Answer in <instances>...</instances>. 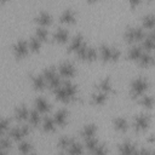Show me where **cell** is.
Returning a JSON list of instances; mask_svg holds the SVG:
<instances>
[{
  "label": "cell",
  "mask_w": 155,
  "mask_h": 155,
  "mask_svg": "<svg viewBox=\"0 0 155 155\" xmlns=\"http://www.w3.org/2000/svg\"><path fill=\"white\" fill-rule=\"evenodd\" d=\"M54 99L61 104H73L80 98V86L71 79H63L61 84L51 91Z\"/></svg>",
  "instance_id": "1"
},
{
  "label": "cell",
  "mask_w": 155,
  "mask_h": 155,
  "mask_svg": "<svg viewBox=\"0 0 155 155\" xmlns=\"http://www.w3.org/2000/svg\"><path fill=\"white\" fill-rule=\"evenodd\" d=\"M131 130L133 134H136L138 138L143 137L153 130V114L151 111L140 110L132 115V119L130 121ZM144 144V143H143Z\"/></svg>",
  "instance_id": "2"
},
{
  "label": "cell",
  "mask_w": 155,
  "mask_h": 155,
  "mask_svg": "<svg viewBox=\"0 0 155 155\" xmlns=\"http://www.w3.org/2000/svg\"><path fill=\"white\" fill-rule=\"evenodd\" d=\"M150 87H151V82H150V78L148 75H144V74L134 75L128 81L127 96H128L130 101L134 102L138 97L149 92Z\"/></svg>",
  "instance_id": "3"
},
{
  "label": "cell",
  "mask_w": 155,
  "mask_h": 155,
  "mask_svg": "<svg viewBox=\"0 0 155 155\" xmlns=\"http://www.w3.org/2000/svg\"><path fill=\"white\" fill-rule=\"evenodd\" d=\"M98 50V59L102 61L104 64H115L121 59L122 51L121 47L114 42H101L97 46Z\"/></svg>",
  "instance_id": "4"
},
{
  "label": "cell",
  "mask_w": 155,
  "mask_h": 155,
  "mask_svg": "<svg viewBox=\"0 0 155 155\" xmlns=\"http://www.w3.org/2000/svg\"><path fill=\"white\" fill-rule=\"evenodd\" d=\"M147 34V31L136 23H131L124 27L120 38L122 39V41L127 45H132V44H139L142 41V39L144 38V35Z\"/></svg>",
  "instance_id": "5"
},
{
  "label": "cell",
  "mask_w": 155,
  "mask_h": 155,
  "mask_svg": "<svg viewBox=\"0 0 155 155\" xmlns=\"http://www.w3.org/2000/svg\"><path fill=\"white\" fill-rule=\"evenodd\" d=\"M8 51L11 52V56L13 57V59L16 62L25 61L28 58V56L30 54L29 45H28V39L25 36H18V38H16L11 42V45L8 47Z\"/></svg>",
  "instance_id": "6"
},
{
  "label": "cell",
  "mask_w": 155,
  "mask_h": 155,
  "mask_svg": "<svg viewBox=\"0 0 155 155\" xmlns=\"http://www.w3.org/2000/svg\"><path fill=\"white\" fill-rule=\"evenodd\" d=\"M74 57L82 62V63H86V64H93L98 61V50H97V46L90 44L88 41H86L75 53H74Z\"/></svg>",
  "instance_id": "7"
},
{
  "label": "cell",
  "mask_w": 155,
  "mask_h": 155,
  "mask_svg": "<svg viewBox=\"0 0 155 155\" xmlns=\"http://www.w3.org/2000/svg\"><path fill=\"white\" fill-rule=\"evenodd\" d=\"M139 145H140L139 142L132 136H128V137L124 136L115 144L114 153L119 155H137V149Z\"/></svg>",
  "instance_id": "8"
},
{
  "label": "cell",
  "mask_w": 155,
  "mask_h": 155,
  "mask_svg": "<svg viewBox=\"0 0 155 155\" xmlns=\"http://www.w3.org/2000/svg\"><path fill=\"white\" fill-rule=\"evenodd\" d=\"M31 134H33V128L27 122L12 125L8 133H7V136L12 139V142L15 144L25 139V138H31Z\"/></svg>",
  "instance_id": "9"
},
{
  "label": "cell",
  "mask_w": 155,
  "mask_h": 155,
  "mask_svg": "<svg viewBox=\"0 0 155 155\" xmlns=\"http://www.w3.org/2000/svg\"><path fill=\"white\" fill-rule=\"evenodd\" d=\"M56 67H57L58 74H59V76L62 79H71V80H74L79 75V68L69 58L61 59L58 62V64H56Z\"/></svg>",
  "instance_id": "10"
},
{
  "label": "cell",
  "mask_w": 155,
  "mask_h": 155,
  "mask_svg": "<svg viewBox=\"0 0 155 155\" xmlns=\"http://www.w3.org/2000/svg\"><path fill=\"white\" fill-rule=\"evenodd\" d=\"M41 73L45 76V80L47 82V90H50V91L54 90L61 84V81L63 80L58 74L56 64H46V65H44L42 69H41Z\"/></svg>",
  "instance_id": "11"
},
{
  "label": "cell",
  "mask_w": 155,
  "mask_h": 155,
  "mask_svg": "<svg viewBox=\"0 0 155 155\" xmlns=\"http://www.w3.org/2000/svg\"><path fill=\"white\" fill-rule=\"evenodd\" d=\"M31 21H33V23H34L35 27H45V28H48V27H51L53 24L54 17H53V13L50 10H47V8H39L33 15Z\"/></svg>",
  "instance_id": "12"
},
{
  "label": "cell",
  "mask_w": 155,
  "mask_h": 155,
  "mask_svg": "<svg viewBox=\"0 0 155 155\" xmlns=\"http://www.w3.org/2000/svg\"><path fill=\"white\" fill-rule=\"evenodd\" d=\"M110 126H111V130L116 134H120V136H125L130 131V128H131L130 119L126 117V115H122V114L111 116Z\"/></svg>",
  "instance_id": "13"
},
{
  "label": "cell",
  "mask_w": 155,
  "mask_h": 155,
  "mask_svg": "<svg viewBox=\"0 0 155 155\" xmlns=\"http://www.w3.org/2000/svg\"><path fill=\"white\" fill-rule=\"evenodd\" d=\"M99 131H101L99 125L93 120H88L80 125L78 130V138L84 140L91 137H96V136H99Z\"/></svg>",
  "instance_id": "14"
},
{
  "label": "cell",
  "mask_w": 155,
  "mask_h": 155,
  "mask_svg": "<svg viewBox=\"0 0 155 155\" xmlns=\"http://www.w3.org/2000/svg\"><path fill=\"white\" fill-rule=\"evenodd\" d=\"M58 22L61 25H74L79 22V12L71 6H65L61 10L58 15Z\"/></svg>",
  "instance_id": "15"
},
{
  "label": "cell",
  "mask_w": 155,
  "mask_h": 155,
  "mask_svg": "<svg viewBox=\"0 0 155 155\" xmlns=\"http://www.w3.org/2000/svg\"><path fill=\"white\" fill-rule=\"evenodd\" d=\"M28 84H29V87L31 88V91H34L36 93H40V92H44L47 90V82H46L45 76L42 75L41 70L31 71L28 75Z\"/></svg>",
  "instance_id": "16"
},
{
  "label": "cell",
  "mask_w": 155,
  "mask_h": 155,
  "mask_svg": "<svg viewBox=\"0 0 155 155\" xmlns=\"http://www.w3.org/2000/svg\"><path fill=\"white\" fill-rule=\"evenodd\" d=\"M52 117L58 127V130H65L69 127L70 120H71V113L68 108L61 107L58 109H56L52 114Z\"/></svg>",
  "instance_id": "17"
},
{
  "label": "cell",
  "mask_w": 155,
  "mask_h": 155,
  "mask_svg": "<svg viewBox=\"0 0 155 155\" xmlns=\"http://www.w3.org/2000/svg\"><path fill=\"white\" fill-rule=\"evenodd\" d=\"M86 41H88L87 38H86V35H85L82 31L78 30L76 33H74L73 35H70V39H69V41H68L67 45H65V53L74 56V53H75Z\"/></svg>",
  "instance_id": "18"
},
{
  "label": "cell",
  "mask_w": 155,
  "mask_h": 155,
  "mask_svg": "<svg viewBox=\"0 0 155 155\" xmlns=\"http://www.w3.org/2000/svg\"><path fill=\"white\" fill-rule=\"evenodd\" d=\"M110 98H111V96L103 91L91 90V92L88 94V104L93 108H104L109 103Z\"/></svg>",
  "instance_id": "19"
},
{
  "label": "cell",
  "mask_w": 155,
  "mask_h": 155,
  "mask_svg": "<svg viewBox=\"0 0 155 155\" xmlns=\"http://www.w3.org/2000/svg\"><path fill=\"white\" fill-rule=\"evenodd\" d=\"M29 104L27 102H18L17 104H15V107L12 108V120L16 121V124H23L27 122L28 116H29Z\"/></svg>",
  "instance_id": "20"
},
{
  "label": "cell",
  "mask_w": 155,
  "mask_h": 155,
  "mask_svg": "<svg viewBox=\"0 0 155 155\" xmlns=\"http://www.w3.org/2000/svg\"><path fill=\"white\" fill-rule=\"evenodd\" d=\"M70 31L68 29V27H64V25H58L54 28V30L51 33V38L50 40L57 45V46H63V45H67V42L69 41L70 39Z\"/></svg>",
  "instance_id": "21"
},
{
  "label": "cell",
  "mask_w": 155,
  "mask_h": 155,
  "mask_svg": "<svg viewBox=\"0 0 155 155\" xmlns=\"http://www.w3.org/2000/svg\"><path fill=\"white\" fill-rule=\"evenodd\" d=\"M52 107H53L52 103L44 94H39L38 93L36 96H34V98H33V108L36 109L40 114H42V115L50 114L51 110H52Z\"/></svg>",
  "instance_id": "22"
},
{
  "label": "cell",
  "mask_w": 155,
  "mask_h": 155,
  "mask_svg": "<svg viewBox=\"0 0 155 155\" xmlns=\"http://www.w3.org/2000/svg\"><path fill=\"white\" fill-rule=\"evenodd\" d=\"M15 154L19 155H33L36 154V147L31 138H25L15 144Z\"/></svg>",
  "instance_id": "23"
},
{
  "label": "cell",
  "mask_w": 155,
  "mask_h": 155,
  "mask_svg": "<svg viewBox=\"0 0 155 155\" xmlns=\"http://www.w3.org/2000/svg\"><path fill=\"white\" fill-rule=\"evenodd\" d=\"M139 25L145 30V31H154L155 28V15L153 11L144 12L139 17Z\"/></svg>",
  "instance_id": "24"
},
{
  "label": "cell",
  "mask_w": 155,
  "mask_h": 155,
  "mask_svg": "<svg viewBox=\"0 0 155 155\" xmlns=\"http://www.w3.org/2000/svg\"><path fill=\"white\" fill-rule=\"evenodd\" d=\"M134 103H136L142 110L151 111L153 108H154V103H155V101H154V96H153V93L147 92V93L142 94L140 97H138V98L134 101Z\"/></svg>",
  "instance_id": "25"
},
{
  "label": "cell",
  "mask_w": 155,
  "mask_h": 155,
  "mask_svg": "<svg viewBox=\"0 0 155 155\" xmlns=\"http://www.w3.org/2000/svg\"><path fill=\"white\" fill-rule=\"evenodd\" d=\"M139 69H150L154 67V53L150 51H143L140 57L134 63Z\"/></svg>",
  "instance_id": "26"
},
{
  "label": "cell",
  "mask_w": 155,
  "mask_h": 155,
  "mask_svg": "<svg viewBox=\"0 0 155 155\" xmlns=\"http://www.w3.org/2000/svg\"><path fill=\"white\" fill-rule=\"evenodd\" d=\"M143 48L139 44H132V45H128L127 50H126V56L125 58L131 62V63H136L137 59L140 57V54L143 53Z\"/></svg>",
  "instance_id": "27"
},
{
  "label": "cell",
  "mask_w": 155,
  "mask_h": 155,
  "mask_svg": "<svg viewBox=\"0 0 155 155\" xmlns=\"http://www.w3.org/2000/svg\"><path fill=\"white\" fill-rule=\"evenodd\" d=\"M10 154H15V143L7 134L0 136V155Z\"/></svg>",
  "instance_id": "28"
},
{
  "label": "cell",
  "mask_w": 155,
  "mask_h": 155,
  "mask_svg": "<svg viewBox=\"0 0 155 155\" xmlns=\"http://www.w3.org/2000/svg\"><path fill=\"white\" fill-rule=\"evenodd\" d=\"M65 154H69V155H82V154H86V150H85V147H84L82 140L76 137L69 144V147L67 148Z\"/></svg>",
  "instance_id": "29"
},
{
  "label": "cell",
  "mask_w": 155,
  "mask_h": 155,
  "mask_svg": "<svg viewBox=\"0 0 155 155\" xmlns=\"http://www.w3.org/2000/svg\"><path fill=\"white\" fill-rule=\"evenodd\" d=\"M27 39H28V45H29L30 54H40L45 44H44L40 39H38L35 35H33V34L28 35Z\"/></svg>",
  "instance_id": "30"
},
{
  "label": "cell",
  "mask_w": 155,
  "mask_h": 155,
  "mask_svg": "<svg viewBox=\"0 0 155 155\" xmlns=\"http://www.w3.org/2000/svg\"><path fill=\"white\" fill-rule=\"evenodd\" d=\"M42 114H40L36 109H34L33 107L30 108V111H29V116H28V120H27V124L33 128V130H35V128H39V126H40V122H41V120H42Z\"/></svg>",
  "instance_id": "31"
},
{
  "label": "cell",
  "mask_w": 155,
  "mask_h": 155,
  "mask_svg": "<svg viewBox=\"0 0 155 155\" xmlns=\"http://www.w3.org/2000/svg\"><path fill=\"white\" fill-rule=\"evenodd\" d=\"M139 45L142 46V48H143L144 51L154 52V47H155V36H154V31H147V34L144 35V38L142 39V41L139 42Z\"/></svg>",
  "instance_id": "32"
},
{
  "label": "cell",
  "mask_w": 155,
  "mask_h": 155,
  "mask_svg": "<svg viewBox=\"0 0 155 155\" xmlns=\"http://www.w3.org/2000/svg\"><path fill=\"white\" fill-rule=\"evenodd\" d=\"M12 126V117L7 114H0V136H6Z\"/></svg>",
  "instance_id": "33"
},
{
  "label": "cell",
  "mask_w": 155,
  "mask_h": 155,
  "mask_svg": "<svg viewBox=\"0 0 155 155\" xmlns=\"http://www.w3.org/2000/svg\"><path fill=\"white\" fill-rule=\"evenodd\" d=\"M33 35H35L38 39H40L44 44H47L50 38H51V33L48 30V28H45V27H34L33 28Z\"/></svg>",
  "instance_id": "34"
},
{
  "label": "cell",
  "mask_w": 155,
  "mask_h": 155,
  "mask_svg": "<svg viewBox=\"0 0 155 155\" xmlns=\"http://www.w3.org/2000/svg\"><path fill=\"white\" fill-rule=\"evenodd\" d=\"M144 0H125V4L127 5V7L131 10V11H134L136 8L140 7V5L143 4Z\"/></svg>",
  "instance_id": "35"
},
{
  "label": "cell",
  "mask_w": 155,
  "mask_h": 155,
  "mask_svg": "<svg viewBox=\"0 0 155 155\" xmlns=\"http://www.w3.org/2000/svg\"><path fill=\"white\" fill-rule=\"evenodd\" d=\"M105 0H85V2L90 6H93V5H99L102 2H104Z\"/></svg>",
  "instance_id": "36"
},
{
  "label": "cell",
  "mask_w": 155,
  "mask_h": 155,
  "mask_svg": "<svg viewBox=\"0 0 155 155\" xmlns=\"http://www.w3.org/2000/svg\"><path fill=\"white\" fill-rule=\"evenodd\" d=\"M11 1H12V0H0V6H1V7H6L7 5L11 4Z\"/></svg>",
  "instance_id": "37"
}]
</instances>
